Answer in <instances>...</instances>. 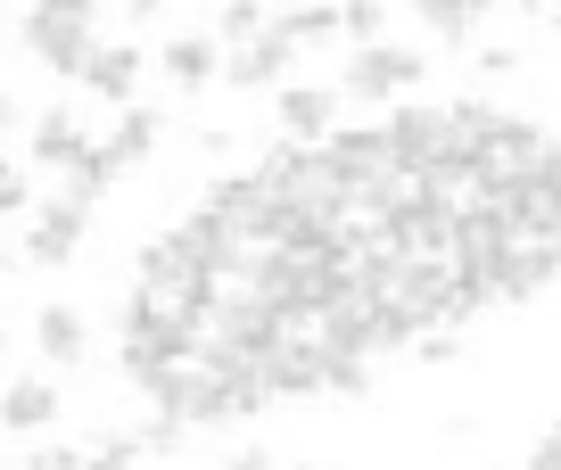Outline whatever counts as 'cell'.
I'll list each match as a JSON object with an SVG mask.
<instances>
[{
    "label": "cell",
    "instance_id": "cell-1",
    "mask_svg": "<svg viewBox=\"0 0 561 470\" xmlns=\"http://www.w3.org/2000/svg\"><path fill=\"white\" fill-rule=\"evenodd\" d=\"M421 74H430V58L413 50V42H347V58H339V100H355V107H388V100H413L421 91Z\"/></svg>",
    "mask_w": 561,
    "mask_h": 470
},
{
    "label": "cell",
    "instance_id": "cell-2",
    "mask_svg": "<svg viewBox=\"0 0 561 470\" xmlns=\"http://www.w3.org/2000/svg\"><path fill=\"white\" fill-rule=\"evenodd\" d=\"M18 42L42 58V67L58 74V83H83V58L91 42H100V25H75V18H50L42 0H25V18H18Z\"/></svg>",
    "mask_w": 561,
    "mask_h": 470
},
{
    "label": "cell",
    "instance_id": "cell-3",
    "mask_svg": "<svg viewBox=\"0 0 561 470\" xmlns=\"http://www.w3.org/2000/svg\"><path fill=\"white\" fill-rule=\"evenodd\" d=\"M264 364V397H322V380H331V347H322L314 331H280L273 347L256 355Z\"/></svg>",
    "mask_w": 561,
    "mask_h": 470
},
{
    "label": "cell",
    "instance_id": "cell-4",
    "mask_svg": "<svg viewBox=\"0 0 561 470\" xmlns=\"http://www.w3.org/2000/svg\"><path fill=\"white\" fill-rule=\"evenodd\" d=\"M91 240V207L83 198H50V207H34V223H25V264H42V273H58V264H75Z\"/></svg>",
    "mask_w": 561,
    "mask_h": 470
},
{
    "label": "cell",
    "instance_id": "cell-5",
    "mask_svg": "<svg viewBox=\"0 0 561 470\" xmlns=\"http://www.w3.org/2000/svg\"><path fill=\"white\" fill-rule=\"evenodd\" d=\"M388 248H397V256H421V264H446L455 256V231H462V215L455 207H430V198H404L397 215H388Z\"/></svg>",
    "mask_w": 561,
    "mask_h": 470
},
{
    "label": "cell",
    "instance_id": "cell-6",
    "mask_svg": "<svg viewBox=\"0 0 561 470\" xmlns=\"http://www.w3.org/2000/svg\"><path fill=\"white\" fill-rule=\"evenodd\" d=\"M322 165L339 174V191H355V182H371V174H397V149H388L380 124H339V133L322 140Z\"/></svg>",
    "mask_w": 561,
    "mask_h": 470
},
{
    "label": "cell",
    "instance_id": "cell-7",
    "mask_svg": "<svg viewBox=\"0 0 561 470\" xmlns=\"http://www.w3.org/2000/svg\"><path fill=\"white\" fill-rule=\"evenodd\" d=\"M289 58H298V50L264 25V34H248V42H224V83L231 91H280V83H289Z\"/></svg>",
    "mask_w": 561,
    "mask_h": 470
},
{
    "label": "cell",
    "instance_id": "cell-8",
    "mask_svg": "<svg viewBox=\"0 0 561 470\" xmlns=\"http://www.w3.org/2000/svg\"><path fill=\"white\" fill-rule=\"evenodd\" d=\"M388 149H397V174H421L446 157V107H388L380 116Z\"/></svg>",
    "mask_w": 561,
    "mask_h": 470
},
{
    "label": "cell",
    "instance_id": "cell-9",
    "mask_svg": "<svg viewBox=\"0 0 561 470\" xmlns=\"http://www.w3.org/2000/svg\"><path fill=\"white\" fill-rule=\"evenodd\" d=\"M273 116H280V140H331L339 133V91L331 83H280L273 91Z\"/></svg>",
    "mask_w": 561,
    "mask_h": 470
},
{
    "label": "cell",
    "instance_id": "cell-10",
    "mask_svg": "<svg viewBox=\"0 0 561 470\" xmlns=\"http://www.w3.org/2000/svg\"><path fill=\"white\" fill-rule=\"evenodd\" d=\"M34 355H42L50 371H83V364H91V322H83V306L50 297V306L34 313Z\"/></svg>",
    "mask_w": 561,
    "mask_h": 470
},
{
    "label": "cell",
    "instance_id": "cell-11",
    "mask_svg": "<svg viewBox=\"0 0 561 470\" xmlns=\"http://www.w3.org/2000/svg\"><path fill=\"white\" fill-rule=\"evenodd\" d=\"M83 91H91V100H107V107H133L140 100V42L100 34V42H91V58H83Z\"/></svg>",
    "mask_w": 561,
    "mask_h": 470
},
{
    "label": "cell",
    "instance_id": "cell-12",
    "mask_svg": "<svg viewBox=\"0 0 561 470\" xmlns=\"http://www.w3.org/2000/svg\"><path fill=\"white\" fill-rule=\"evenodd\" d=\"M520 223L545 231V240L561 231V140L553 133L537 140V157H528V174H520Z\"/></svg>",
    "mask_w": 561,
    "mask_h": 470
},
{
    "label": "cell",
    "instance_id": "cell-13",
    "mask_svg": "<svg viewBox=\"0 0 561 470\" xmlns=\"http://www.w3.org/2000/svg\"><path fill=\"white\" fill-rule=\"evenodd\" d=\"M133 273H140V289H158V297H198V289H207V273L191 264V248H182L174 231H158V240H140Z\"/></svg>",
    "mask_w": 561,
    "mask_h": 470
},
{
    "label": "cell",
    "instance_id": "cell-14",
    "mask_svg": "<svg viewBox=\"0 0 561 470\" xmlns=\"http://www.w3.org/2000/svg\"><path fill=\"white\" fill-rule=\"evenodd\" d=\"M58 413H67V404H58V380H42V371H18V380L0 388V429L9 437H42Z\"/></svg>",
    "mask_w": 561,
    "mask_h": 470
},
{
    "label": "cell",
    "instance_id": "cell-15",
    "mask_svg": "<svg viewBox=\"0 0 561 470\" xmlns=\"http://www.w3.org/2000/svg\"><path fill=\"white\" fill-rule=\"evenodd\" d=\"M158 67H165V83H174L182 100H198V91L224 74V42H215V34H174L158 50Z\"/></svg>",
    "mask_w": 561,
    "mask_h": 470
},
{
    "label": "cell",
    "instance_id": "cell-16",
    "mask_svg": "<svg viewBox=\"0 0 561 470\" xmlns=\"http://www.w3.org/2000/svg\"><path fill=\"white\" fill-rule=\"evenodd\" d=\"M83 140H91V133H83V116H75V107H42V116H34V133H25V149H34V165L67 174Z\"/></svg>",
    "mask_w": 561,
    "mask_h": 470
},
{
    "label": "cell",
    "instance_id": "cell-17",
    "mask_svg": "<svg viewBox=\"0 0 561 470\" xmlns=\"http://www.w3.org/2000/svg\"><path fill=\"white\" fill-rule=\"evenodd\" d=\"M495 133H504V107H488V100H455L446 107V157H455V165H471Z\"/></svg>",
    "mask_w": 561,
    "mask_h": 470
},
{
    "label": "cell",
    "instance_id": "cell-18",
    "mask_svg": "<svg viewBox=\"0 0 561 470\" xmlns=\"http://www.w3.org/2000/svg\"><path fill=\"white\" fill-rule=\"evenodd\" d=\"M158 140H165V116L158 107H116V133H107V149H116V165L124 174H133V165H149V157H158Z\"/></svg>",
    "mask_w": 561,
    "mask_h": 470
},
{
    "label": "cell",
    "instance_id": "cell-19",
    "mask_svg": "<svg viewBox=\"0 0 561 470\" xmlns=\"http://www.w3.org/2000/svg\"><path fill=\"white\" fill-rule=\"evenodd\" d=\"M273 34L289 50H314V42H339L347 25H339V0H298V9H273Z\"/></svg>",
    "mask_w": 561,
    "mask_h": 470
},
{
    "label": "cell",
    "instance_id": "cell-20",
    "mask_svg": "<svg viewBox=\"0 0 561 470\" xmlns=\"http://www.w3.org/2000/svg\"><path fill=\"white\" fill-rule=\"evenodd\" d=\"M116 182H124L116 149H107V140H83V149H75V165H67V198H83V207H100V198L116 191Z\"/></svg>",
    "mask_w": 561,
    "mask_h": 470
},
{
    "label": "cell",
    "instance_id": "cell-21",
    "mask_svg": "<svg viewBox=\"0 0 561 470\" xmlns=\"http://www.w3.org/2000/svg\"><path fill=\"white\" fill-rule=\"evenodd\" d=\"M404 9H413V18L430 25L438 42H455V50H462V42L479 34V18H488L495 0H404Z\"/></svg>",
    "mask_w": 561,
    "mask_h": 470
},
{
    "label": "cell",
    "instance_id": "cell-22",
    "mask_svg": "<svg viewBox=\"0 0 561 470\" xmlns=\"http://www.w3.org/2000/svg\"><path fill=\"white\" fill-rule=\"evenodd\" d=\"M149 454H140V437L133 429H91L83 437V470H140Z\"/></svg>",
    "mask_w": 561,
    "mask_h": 470
},
{
    "label": "cell",
    "instance_id": "cell-23",
    "mask_svg": "<svg viewBox=\"0 0 561 470\" xmlns=\"http://www.w3.org/2000/svg\"><path fill=\"white\" fill-rule=\"evenodd\" d=\"M264 25H273V9H264V0H224L215 42H248V34H264Z\"/></svg>",
    "mask_w": 561,
    "mask_h": 470
},
{
    "label": "cell",
    "instance_id": "cell-24",
    "mask_svg": "<svg viewBox=\"0 0 561 470\" xmlns=\"http://www.w3.org/2000/svg\"><path fill=\"white\" fill-rule=\"evenodd\" d=\"M133 437H140V454H191V421H174V413H149Z\"/></svg>",
    "mask_w": 561,
    "mask_h": 470
},
{
    "label": "cell",
    "instance_id": "cell-25",
    "mask_svg": "<svg viewBox=\"0 0 561 470\" xmlns=\"http://www.w3.org/2000/svg\"><path fill=\"white\" fill-rule=\"evenodd\" d=\"M339 25H347V42H380L388 34V0H339Z\"/></svg>",
    "mask_w": 561,
    "mask_h": 470
},
{
    "label": "cell",
    "instance_id": "cell-26",
    "mask_svg": "<svg viewBox=\"0 0 561 470\" xmlns=\"http://www.w3.org/2000/svg\"><path fill=\"white\" fill-rule=\"evenodd\" d=\"M331 397H371V371H364V355H331Z\"/></svg>",
    "mask_w": 561,
    "mask_h": 470
},
{
    "label": "cell",
    "instance_id": "cell-27",
    "mask_svg": "<svg viewBox=\"0 0 561 470\" xmlns=\"http://www.w3.org/2000/svg\"><path fill=\"white\" fill-rule=\"evenodd\" d=\"M0 215H34V174H18L9 157H0Z\"/></svg>",
    "mask_w": 561,
    "mask_h": 470
},
{
    "label": "cell",
    "instance_id": "cell-28",
    "mask_svg": "<svg viewBox=\"0 0 561 470\" xmlns=\"http://www.w3.org/2000/svg\"><path fill=\"white\" fill-rule=\"evenodd\" d=\"M18 470H83V446H75V437H50V446H34Z\"/></svg>",
    "mask_w": 561,
    "mask_h": 470
},
{
    "label": "cell",
    "instance_id": "cell-29",
    "mask_svg": "<svg viewBox=\"0 0 561 470\" xmlns=\"http://www.w3.org/2000/svg\"><path fill=\"white\" fill-rule=\"evenodd\" d=\"M413 355H421V364H455L462 339H455V331H421V339H413Z\"/></svg>",
    "mask_w": 561,
    "mask_h": 470
},
{
    "label": "cell",
    "instance_id": "cell-30",
    "mask_svg": "<svg viewBox=\"0 0 561 470\" xmlns=\"http://www.w3.org/2000/svg\"><path fill=\"white\" fill-rule=\"evenodd\" d=\"M528 67V50H512V42H488L479 50V74H520Z\"/></svg>",
    "mask_w": 561,
    "mask_h": 470
},
{
    "label": "cell",
    "instance_id": "cell-31",
    "mask_svg": "<svg viewBox=\"0 0 561 470\" xmlns=\"http://www.w3.org/2000/svg\"><path fill=\"white\" fill-rule=\"evenodd\" d=\"M528 470H561V421H545L537 446H528Z\"/></svg>",
    "mask_w": 561,
    "mask_h": 470
},
{
    "label": "cell",
    "instance_id": "cell-32",
    "mask_svg": "<svg viewBox=\"0 0 561 470\" xmlns=\"http://www.w3.org/2000/svg\"><path fill=\"white\" fill-rule=\"evenodd\" d=\"M50 18H75V25H100V0H42Z\"/></svg>",
    "mask_w": 561,
    "mask_h": 470
},
{
    "label": "cell",
    "instance_id": "cell-33",
    "mask_svg": "<svg viewBox=\"0 0 561 470\" xmlns=\"http://www.w3.org/2000/svg\"><path fill=\"white\" fill-rule=\"evenodd\" d=\"M224 470H273V446H240V454H224Z\"/></svg>",
    "mask_w": 561,
    "mask_h": 470
},
{
    "label": "cell",
    "instance_id": "cell-34",
    "mask_svg": "<svg viewBox=\"0 0 561 470\" xmlns=\"http://www.w3.org/2000/svg\"><path fill=\"white\" fill-rule=\"evenodd\" d=\"M158 9H174V0H124V18H133V25H149Z\"/></svg>",
    "mask_w": 561,
    "mask_h": 470
},
{
    "label": "cell",
    "instance_id": "cell-35",
    "mask_svg": "<svg viewBox=\"0 0 561 470\" xmlns=\"http://www.w3.org/2000/svg\"><path fill=\"white\" fill-rule=\"evenodd\" d=\"M18 116H25V107H18V91H0V140L18 133Z\"/></svg>",
    "mask_w": 561,
    "mask_h": 470
},
{
    "label": "cell",
    "instance_id": "cell-36",
    "mask_svg": "<svg viewBox=\"0 0 561 470\" xmlns=\"http://www.w3.org/2000/svg\"><path fill=\"white\" fill-rule=\"evenodd\" d=\"M520 9H561V0H520Z\"/></svg>",
    "mask_w": 561,
    "mask_h": 470
},
{
    "label": "cell",
    "instance_id": "cell-37",
    "mask_svg": "<svg viewBox=\"0 0 561 470\" xmlns=\"http://www.w3.org/2000/svg\"><path fill=\"white\" fill-rule=\"evenodd\" d=\"M0 273H9V240H0Z\"/></svg>",
    "mask_w": 561,
    "mask_h": 470
},
{
    "label": "cell",
    "instance_id": "cell-38",
    "mask_svg": "<svg viewBox=\"0 0 561 470\" xmlns=\"http://www.w3.org/2000/svg\"><path fill=\"white\" fill-rule=\"evenodd\" d=\"M553 34H561V9H553Z\"/></svg>",
    "mask_w": 561,
    "mask_h": 470
},
{
    "label": "cell",
    "instance_id": "cell-39",
    "mask_svg": "<svg viewBox=\"0 0 561 470\" xmlns=\"http://www.w3.org/2000/svg\"><path fill=\"white\" fill-rule=\"evenodd\" d=\"M0 347H9V331H0Z\"/></svg>",
    "mask_w": 561,
    "mask_h": 470
}]
</instances>
